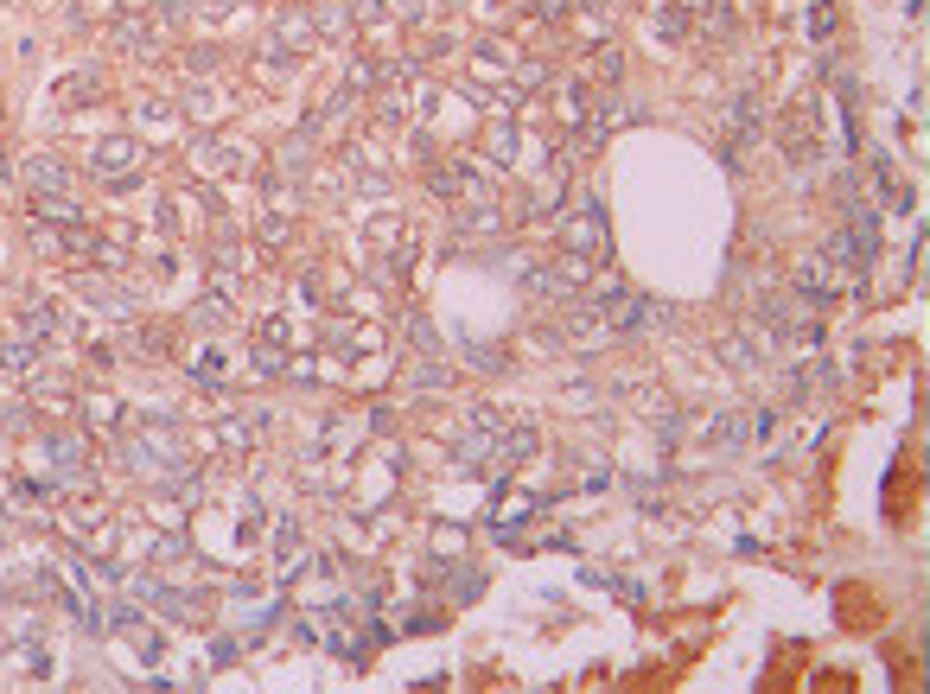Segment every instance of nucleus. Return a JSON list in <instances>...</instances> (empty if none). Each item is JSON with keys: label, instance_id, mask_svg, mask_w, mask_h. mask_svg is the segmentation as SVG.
Instances as JSON below:
<instances>
[{"label": "nucleus", "instance_id": "ddd939ff", "mask_svg": "<svg viewBox=\"0 0 930 694\" xmlns=\"http://www.w3.org/2000/svg\"><path fill=\"white\" fill-rule=\"evenodd\" d=\"M778 141H784L790 160H809V153H816V109H790L784 128H778Z\"/></svg>", "mask_w": 930, "mask_h": 694}, {"label": "nucleus", "instance_id": "a211bd4d", "mask_svg": "<svg viewBox=\"0 0 930 694\" xmlns=\"http://www.w3.org/2000/svg\"><path fill=\"white\" fill-rule=\"evenodd\" d=\"M32 211H39L45 223H64V230H77V223L90 217V211H83V204H77L71 192H45V198H32Z\"/></svg>", "mask_w": 930, "mask_h": 694}, {"label": "nucleus", "instance_id": "dca6fc26", "mask_svg": "<svg viewBox=\"0 0 930 694\" xmlns=\"http://www.w3.org/2000/svg\"><path fill=\"white\" fill-rule=\"evenodd\" d=\"M230 312H236V300L198 293V300H192V332H230Z\"/></svg>", "mask_w": 930, "mask_h": 694}, {"label": "nucleus", "instance_id": "c756f323", "mask_svg": "<svg viewBox=\"0 0 930 694\" xmlns=\"http://www.w3.org/2000/svg\"><path fill=\"white\" fill-rule=\"evenodd\" d=\"M376 83H383V64H370V58H351V64H344V90H351V96H370Z\"/></svg>", "mask_w": 930, "mask_h": 694}, {"label": "nucleus", "instance_id": "2f4dec72", "mask_svg": "<svg viewBox=\"0 0 930 694\" xmlns=\"http://www.w3.org/2000/svg\"><path fill=\"white\" fill-rule=\"evenodd\" d=\"M625 77V51L618 45H593V83H618Z\"/></svg>", "mask_w": 930, "mask_h": 694}, {"label": "nucleus", "instance_id": "5701e85b", "mask_svg": "<svg viewBox=\"0 0 930 694\" xmlns=\"http://www.w3.org/2000/svg\"><path fill=\"white\" fill-rule=\"evenodd\" d=\"M542 446V433L536 427H504L497 433V465H516V459H529Z\"/></svg>", "mask_w": 930, "mask_h": 694}, {"label": "nucleus", "instance_id": "20e7f679", "mask_svg": "<svg viewBox=\"0 0 930 694\" xmlns=\"http://www.w3.org/2000/svg\"><path fill=\"white\" fill-rule=\"evenodd\" d=\"M561 223V249H574V255H612V236H606V204H599L593 192L574 204V217H555Z\"/></svg>", "mask_w": 930, "mask_h": 694}, {"label": "nucleus", "instance_id": "f257e3e1", "mask_svg": "<svg viewBox=\"0 0 930 694\" xmlns=\"http://www.w3.org/2000/svg\"><path fill=\"white\" fill-rule=\"evenodd\" d=\"M185 166L198 172V179H255L262 172V147L255 141H223V134L204 128L192 147H185Z\"/></svg>", "mask_w": 930, "mask_h": 694}, {"label": "nucleus", "instance_id": "9d476101", "mask_svg": "<svg viewBox=\"0 0 930 694\" xmlns=\"http://www.w3.org/2000/svg\"><path fill=\"white\" fill-rule=\"evenodd\" d=\"M77 414H83V427H90V433H109V440H122V433H128V408L115 402V395H83Z\"/></svg>", "mask_w": 930, "mask_h": 694}, {"label": "nucleus", "instance_id": "72a5a7b5", "mask_svg": "<svg viewBox=\"0 0 930 694\" xmlns=\"http://www.w3.org/2000/svg\"><path fill=\"white\" fill-rule=\"evenodd\" d=\"M134 128H147V134H172V102H141V109H134Z\"/></svg>", "mask_w": 930, "mask_h": 694}, {"label": "nucleus", "instance_id": "a19ab883", "mask_svg": "<svg viewBox=\"0 0 930 694\" xmlns=\"http://www.w3.org/2000/svg\"><path fill=\"white\" fill-rule=\"evenodd\" d=\"M370 433H395V408H389V402L370 408Z\"/></svg>", "mask_w": 930, "mask_h": 694}, {"label": "nucleus", "instance_id": "4be33fe9", "mask_svg": "<svg viewBox=\"0 0 930 694\" xmlns=\"http://www.w3.org/2000/svg\"><path fill=\"white\" fill-rule=\"evenodd\" d=\"M402 236H408V223H402V211H376V217L364 223V242H370L376 255H383V249H395V242H402Z\"/></svg>", "mask_w": 930, "mask_h": 694}, {"label": "nucleus", "instance_id": "7c9ffc66", "mask_svg": "<svg viewBox=\"0 0 930 694\" xmlns=\"http://www.w3.org/2000/svg\"><path fill=\"white\" fill-rule=\"evenodd\" d=\"M465 357H472L485 376H504L510 363H516V357H510V344H465Z\"/></svg>", "mask_w": 930, "mask_h": 694}, {"label": "nucleus", "instance_id": "6ab92c4d", "mask_svg": "<svg viewBox=\"0 0 930 694\" xmlns=\"http://www.w3.org/2000/svg\"><path fill=\"white\" fill-rule=\"evenodd\" d=\"M0 370H7V376H32V370H39V344L20 338V332L0 338Z\"/></svg>", "mask_w": 930, "mask_h": 694}, {"label": "nucleus", "instance_id": "79ce46f5", "mask_svg": "<svg viewBox=\"0 0 930 694\" xmlns=\"http://www.w3.org/2000/svg\"><path fill=\"white\" fill-rule=\"evenodd\" d=\"M7 179H13V166H7V153H0V185H7Z\"/></svg>", "mask_w": 930, "mask_h": 694}, {"label": "nucleus", "instance_id": "39448f33", "mask_svg": "<svg viewBox=\"0 0 930 694\" xmlns=\"http://www.w3.org/2000/svg\"><path fill=\"white\" fill-rule=\"evenodd\" d=\"M185 376L204 389H230L236 383V363H230V332H204L192 351H185Z\"/></svg>", "mask_w": 930, "mask_h": 694}, {"label": "nucleus", "instance_id": "473e14b6", "mask_svg": "<svg viewBox=\"0 0 930 694\" xmlns=\"http://www.w3.org/2000/svg\"><path fill=\"white\" fill-rule=\"evenodd\" d=\"M217 58H223L217 45H192V51H185V77H192V83H198V77H217V71H223Z\"/></svg>", "mask_w": 930, "mask_h": 694}, {"label": "nucleus", "instance_id": "1a4fd4ad", "mask_svg": "<svg viewBox=\"0 0 930 694\" xmlns=\"http://www.w3.org/2000/svg\"><path fill=\"white\" fill-rule=\"evenodd\" d=\"M548 90H555V109H561V128H580V121L593 115V83L587 77H548Z\"/></svg>", "mask_w": 930, "mask_h": 694}, {"label": "nucleus", "instance_id": "37998d69", "mask_svg": "<svg viewBox=\"0 0 930 694\" xmlns=\"http://www.w3.org/2000/svg\"><path fill=\"white\" fill-rule=\"evenodd\" d=\"M0 134H7V109H0Z\"/></svg>", "mask_w": 930, "mask_h": 694}, {"label": "nucleus", "instance_id": "cd10ccee", "mask_svg": "<svg viewBox=\"0 0 930 694\" xmlns=\"http://www.w3.org/2000/svg\"><path fill=\"white\" fill-rule=\"evenodd\" d=\"M249 338H255V344H274V351H287V344H294V325H287L281 312H262V319L249 325Z\"/></svg>", "mask_w": 930, "mask_h": 694}, {"label": "nucleus", "instance_id": "412c9836", "mask_svg": "<svg viewBox=\"0 0 930 694\" xmlns=\"http://www.w3.org/2000/svg\"><path fill=\"white\" fill-rule=\"evenodd\" d=\"M147 605H153V612H166L172 624H198V618H204V605H198L192 593H166V586H153Z\"/></svg>", "mask_w": 930, "mask_h": 694}, {"label": "nucleus", "instance_id": "0eeeda50", "mask_svg": "<svg viewBox=\"0 0 930 694\" xmlns=\"http://www.w3.org/2000/svg\"><path fill=\"white\" fill-rule=\"evenodd\" d=\"M230 109H236V83H223V71L217 77H198L192 96H185V115H192L198 128H217Z\"/></svg>", "mask_w": 930, "mask_h": 694}, {"label": "nucleus", "instance_id": "b1692460", "mask_svg": "<svg viewBox=\"0 0 930 694\" xmlns=\"http://www.w3.org/2000/svg\"><path fill=\"white\" fill-rule=\"evenodd\" d=\"M102 96V77L96 71H71L58 83V109H83V102H96Z\"/></svg>", "mask_w": 930, "mask_h": 694}, {"label": "nucleus", "instance_id": "bb28decb", "mask_svg": "<svg viewBox=\"0 0 930 694\" xmlns=\"http://www.w3.org/2000/svg\"><path fill=\"white\" fill-rule=\"evenodd\" d=\"M510 64H516V45L478 39V77H510Z\"/></svg>", "mask_w": 930, "mask_h": 694}, {"label": "nucleus", "instance_id": "c9c22d12", "mask_svg": "<svg viewBox=\"0 0 930 694\" xmlns=\"http://www.w3.org/2000/svg\"><path fill=\"white\" fill-rule=\"evenodd\" d=\"M294 542H300V516H281V529H274V554H281V567H294Z\"/></svg>", "mask_w": 930, "mask_h": 694}, {"label": "nucleus", "instance_id": "4c0bfd02", "mask_svg": "<svg viewBox=\"0 0 930 694\" xmlns=\"http://www.w3.org/2000/svg\"><path fill=\"white\" fill-rule=\"evenodd\" d=\"M440 580H446V599H453V605H465V599H478V586H485V580H478V574H459V580H453V574H440Z\"/></svg>", "mask_w": 930, "mask_h": 694}, {"label": "nucleus", "instance_id": "4468645a", "mask_svg": "<svg viewBox=\"0 0 930 694\" xmlns=\"http://www.w3.org/2000/svg\"><path fill=\"white\" fill-rule=\"evenodd\" d=\"M255 242H262V249H287V242H294V211H287V204L255 211Z\"/></svg>", "mask_w": 930, "mask_h": 694}, {"label": "nucleus", "instance_id": "7ed1b4c3", "mask_svg": "<svg viewBox=\"0 0 930 694\" xmlns=\"http://www.w3.org/2000/svg\"><path fill=\"white\" fill-rule=\"evenodd\" d=\"M548 332H555L561 344H574V351H606V344H612L606 312L587 306V300H561V312L548 319Z\"/></svg>", "mask_w": 930, "mask_h": 694}, {"label": "nucleus", "instance_id": "aec40b11", "mask_svg": "<svg viewBox=\"0 0 930 694\" xmlns=\"http://www.w3.org/2000/svg\"><path fill=\"white\" fill-rule=\"evenodd\" d=\"M650 32H657L663 45H688V32H695V26H688V13L676 7V0H663V7L650 13Z\"/></svg>", "mask_w": 930, "mask_h": 694}, {"label": "nucleus", "instance_id": "ea45409f", "mask_svg": "<svg viewBox=\"0 0 930 694\" xmlns=\"http://www.w3.org/2000/svg\"><path fill=\"white\" fill-rule=\"evenodd\" d=\"M529 13H536V20H548V26H561L567 13H574V0H529Z\"/></svg>", "mask_w": 930, "mask_h": 694}, {"label": "nucleus", "instance_id": "58836bf2", "mask_svg": "<svg viewBox=\"0 0 930 694\" xmlns=\"http://www.w3.org/2000/svg\"><path fill=\"white\" fill-rule=\"evenodd\" d=\"M0 427H7V433H32V402H7V408H0Z\"/></svg>", "mask_w": 930, "mask_h": 694}, {"label": "nucleus", "instance_id": "c85d7f7f", "mask_svg": "<svg viewBox=\"0 0 930 694\" xmlns=\"http://www.w3.org/2000/svg\"><path fill=\"white\" fill-rule=\"evenodd\" d=\"M714 351L733 363V370H759V351H752V338L746 332H727V338H714Z\"/></svg>", "mask_w": 930, "mask_h": 694}, {"label": "nucleus", "instance_id": "393cba45", "mask_svg": "<svg viewBox=\"0 0 930 694\" xmlns=\"http://www.w3.org/2000/svg\"><path fill=\"white\" fill-rule=\"evenodd\" d=\"M313 39H319V32H313V20H306V7H300V13L287 7L281 20H274V45H287V51L300 45V51H306V45H313Z\"/></svg>", "mask_w": 930, "mask_h": 694}, {"label": "nucleus", "instance_id": "f8f14e48", "mask_svg": "<svg viewBox=\"0 0 930 694\" xmlns=\"http://www.w3.org/2000/svg\"><path fill=\"white\" fill-rule=\"evenodd\" d=\"M26 185H32V198H45V192H71V166H64L58 153H32V160H26Z\"/></svg>", "mask_w": 930, "mask_h": 694}, {"label": "nucleus", "instance_id": "6e6552de", "mask_svg": "<svg viewBox=\"0 0 930 694\" xmlns=\"http://www.w3.org/2000/svg\"><path fill=\"white\" fill-rule=\"evenodd\" d=\"M109 39H115V51H128V58H153V51H160V32H153L147 13H115Z\"/></svg>", "mask_w": 930, "mask_h": 694}, {"label": "nucleus", "instance_id": "f3484780", "mask_svg": "<svg viewBox=\"0 0 930 694\" xmlns=\"http://www.w3.org/2000/svg\"><path fill=\"white\" fill-rule=\"evenodd\" d=\"M45 453L58 459V472H83V459H90V440H83V433H45Z\"/></svg>", "mask_w": 930, "mask_h": 694}, {"label": "nucleus", "instance_id": "2eb2a0df", "mask_svg": "<svg viewBox=\"0 0 930 694\" xmlns=\"http://www.w3.org/2000/svg\"><path fill=\"white\" fill-rule=\"evenodd\" d=\"M306 20H313V32L319 39H351V7H338V0H313V7H306Z\"/></svg>", "mask_w": 930, "mask_h": 694}, {"label": "nucleus", "instance_id": "f704fd0d", "mask_svg": "<svg viewBox=\"0 0 930 694\" xmlns=\"http://www.w3.org/2000/svg\"><path fill=\"white\" fill-rule=\"evenodd\" d=\"M408 338H415V351H421V357H440V332L421 319V312H408Z\"/></svg>", "mask_w": 930, "mask_h": 694}, {"label": "nucleus", "instance_id": "f03ea898", "mask_svg": "<svg viewBox=\"0 0 930 694\" xmlns=\"http://www.w3.org/2000/svg\"><path fill=\"white\" fill-rule=\"evenodd\" d=\"M90 179L102 192H134V185L147 179V147L134 141V134H109V141L90 147Z\"/></svg>", "mask_w": 930, "mask_h": 694}, {"label": "nucleus", "instance_id": "e433bc0d", "mask_svg": "<svg viewBox=\"0 0 930 694\" xmlns=\"http://www.w3.org/2000/svg\"><path fill=\"white\" fill-rule=\"evenodd\" d=\"M446 554H453V561L465 554V529H453V523H440V529H434V561H446Z\"/></svg>", "mask_w": 930, "mask_h": 694}, {"label": "nucleus", "instance_id": "423d86ee", "mask_svg": "<svg viewBox=\"0 0 930 694\" xmlns=\"http://www.w3.org/2000/svg\"><path fill=\"white\" fill-rule=\"evenodd\" d=\"M606 325H612V338H637V332H663L669 325V306L663 300H650V293H618V300L606 306Z\"/></svg>", "mask_w": 930, "mask_h": 694}, {"label": "nucleus", "instance_id": "9b49d317", "mask_svg": "<svg viewBox=\"0 0 930 694\" xmlns=\"http://www.w3.org/2000/svg\"><path fill=\"white\" fill-rule=\"evenodd\" d=\"M58 332H64V312H58V300H26V306H20V338L51 344Z\"/></svg>", "mask_w": 930, "mask_h": 694}, {"label": "nucleus", "instance_id": "a878e982", "mask_svg": "<svg viewBox=\"0 0 930 694\" xmlns=\"http://www.w3.org/2000/svg\"><path fill=\"white\" fill-rule=\"evenodd\" d=\"M166 344L172 338L160 332V325H128V332H122V351L128 357H166Z\"/></svg>", "mask_w": 930, "mask_h": 694}]
</instances>
